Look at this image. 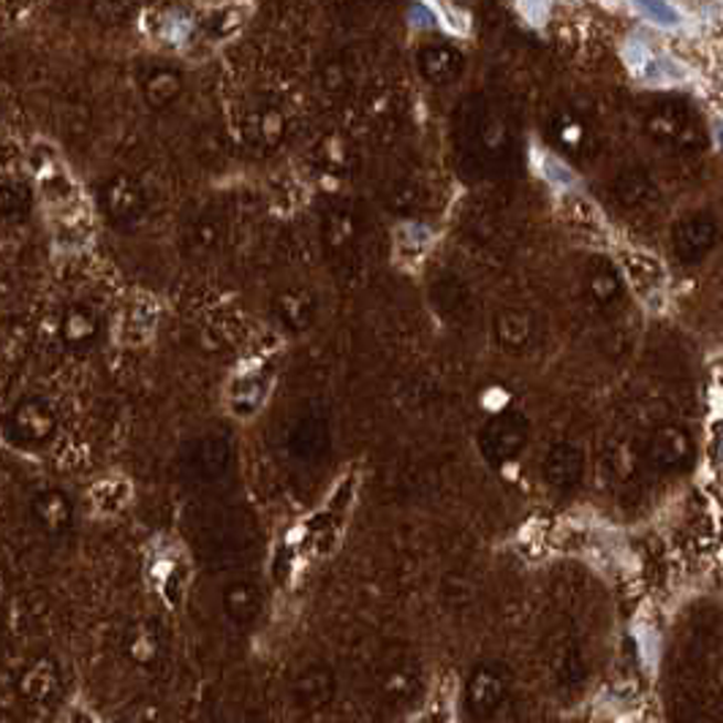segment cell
I'll return each mask as SVG.
<instances>
[{
    "label": "cell",
    "mask_w": 723,
    "mask_h": 723,
    "mask_svg": "<svg viewBox=\"0 0 723 723\" xmlns=\"http://www.w3.org/2000/svg\"><path fill=\"white\" fill-rule=\"evenodd\" d=\"M503 697H507V680L496 669L481 667L470 674L466 685V708L474 719L485 721L496 715V710L503 704Z\"/></svg>",
    "instance_id": "1"
},
{
    "label": "cell",
    "mask_w": 723,
    "mask_h": 723,
    "mask_svg": "<svg viewBox=\"0 0 723 723\" xmlns=\"http://www.w3.org/2000/svg\"><path fill=\"white\" fill-rule=\"evenodd\" d=\"M96 332V316L87 308H72L63 319V334H66L68 343H87Z\"/></svg>",
    "instance_id": "4"
},
{
    "label": "cell",
    "mask_w": 723,
    "mask_h": 723,
    "mask_svg": "<svg viewBox=\"0 0 723 723\" xmlns=\"http://www.w3.org/2000/svg\"><path fill=\"white\" fill-rule=\"evenodd\" d=\"M33 511H36V520L46 531H63L72 520V507H68L66 498L61 492H44V496L36 498L33 503Z\"/></svg>",
    "instance_id": "3"
},
{
    "label": "cell",
    "mask_w": 723,
    "mask_h": 723,
    "mask_svg": "<svg viewBox=\"0 0 723 723\" xmlns=\"http://www.w3.org/2000/svg\"><path fill=\"white\" fill-rule=\"evenodd\" d=\"M14 430L25 440H44L55 430V414L41 400H25L14 411Z\"/></svg>",
    "instance_id": "2"
},
{
    "label": "cell",
    "mask_w": 723,
    "mask_h": 723,
    "mask_svg": "<svg viewBox=\"0 0 723 723\" xmlns=\"http://www.w3.org/2000/svg\"><path fill=\"white\" fill-rule=\"evenodd\" d=\"M137 191H134L131 185H128L126 180H117L115 185L109 188L107 191V204H109V210L115 215H131L134 213V208H137Z\"/></svg>",
    "instance_id": "6"
},
{
    "label": "cell",
    "mask_w": 723,
    "mask_h": 723,
    "mask_svg": "<svg viewBox=\"0 0 723 723\" xmlns=\"http://www.w3.org/2000/svg\"><path fill=\"white\" fill-rule=\"evenodd\" d=\"M297 693L305 704H325L332 693V680L327 672H308L297 683Z\"/></svg>",
    "instance_id": "5"
}]
</instances>
